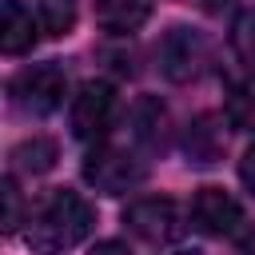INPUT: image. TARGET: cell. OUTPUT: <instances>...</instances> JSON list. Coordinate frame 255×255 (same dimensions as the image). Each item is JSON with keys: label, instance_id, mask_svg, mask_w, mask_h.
I'll return each mask as SVG.
<instances>
[{"label": "cell", "instance_id": "6da1fadb", "mask_svg": "<svg viewBox=\"0 0 255 255\" xmlns=\"http://www.w3.org/2000/svg\"><path fill=\"white\" fill-rule=\"evenodd\" d=\"M92 227H96L92 203H88L80 191L56 187V191H48V199L32 211L24 239H28V247L40 251V255H60V251L84 243Z\"/></svg>", "mask_w": 255, "mask_h": 255}, {"label": "cell", "instance_id": "7a4b0ae2", "mask_svg": "<svg viewBox=\"0 0 255 255\" xmlns=\"http://www.w3.org/2000/svg\"><path fill=\"white\" fill-rule=\"evenodd\" d=\"M147 151L139 147V143H104L100 139V147H92L88 151V159H84V179L92 183V187H100L104 195H120V191H131L135 183H143L147 179V159H143Z\"/></svg>", "mask_w": 255, "mask_h": 255}, {"label": "cell", "instance_id": "3957f363", "mask_svg": "<svg viewBox=\"0 0 255 255\" xmlns=\"http://www.w3.org/2000/svg\"><path fill=\"white\" fill-rule=\"evenodd\" d=\"M64 92H68V80L56 64H32L24 72L12 76L8 84V96L12 104L24 112V116H48L64 104Z\"/></svg>", "mask_w": 255, "mask_h": 255}, {"label": "cell", "instance_id": "277c9868", "mask_svg": "<svg viewBox=\"0 0 255 255\" xmlns=\"http://www.w3.org/2000/svg\"><path fill=\"white\" fill-rule=\"evenodd\" d=\"M159 68L171 84H191L211 68V44L195 28H171L159 44Z\"/></svg>", "mask_w": 255, "mask_h": 255}, {"label": "cell", "instance_id": "5b68a950", "mask_svg": "<svg viewBox=\"0 0 255 255\" xmlns=\"http://www.w3.org/2000/svg\"><path fill=\"white\" fill-rule=\"evenodd\" d=\"M124 227H128L135 239L151 243V247L171 243V239L183 235L179 207H175V199H167V195H143V199L128 203V207H124Z\"/></svg>", "mask_w": 255, "mask_h": 255}, {"label": "cell", "instance_id": "8992f818", "mask_svg": "<svg viewBox=\"0 0 255 255\" xmlns=\"http://www.w3.org/2000/svg\"><path fill=\"white\" fill-rule=\"evenodd\" d=\"M68 116H72V135L76 139H88V143L104 139L112 131V120H116V88L104 84V80H88L76 92Z\"/></svg>", "mask_w": 255, "mask_h": 255}, {"label": "cell", "instance_id": "52a82bcc", "mask_svg": "<svg viewBox=\"0 0 255 255\" xmlns=\"http://www.w3.org/2000/svg\"><path fill=\"white\" fill-rule=\"evenodd\" d=\"M191 219L207 235H235L239 223H243V207L223 187H199L195 199H191Z\"/></svg>", "mask_w": 255, "mask_h": 255}, {"label": "cell", "instance_id": "ba28073f", "mask_svg": "<svg viewBox=\"0 0 255 255\" xmlns=\"http://www.w3.org/2000/svg\"><path fill=\"white\" fill-rule=\"evenodd\" d=\"M131 143H139L147 155H163L167 147V108L159 100H139L135 112H131Z\"/></svg>", "mask_w": 255, "mask_h": 255}, {"label": "cell", "instance_id": "9c48e42d", "mask_svg": "<svg viewBox=\"0 0 255 255\" xmlns=\"http://www.w3.org/2000/svg\"><path fill=\"white\" fill-rule=\"evenodd\" d=\"M36 36H40V24H36V16H32V8H28V4H20V0H4V24H0V48H4L8 56H24V52H32V44H36Z\"/></svg>", "mask_w": 255, "mask_h": 255}, {"label": "cell", "instance_id": "30bf717a", "mask_svg": "<svg viewBox=\"0 0 255 255\" xmlns=\"http://www.w3.org/2000/svg\"><path fill=\"white\" fill-rule=\"evenodd\" d=\"M183 151L191 155V163H215L227 151V131L219 128V116H199L183 135Z\"/></svg>", "mask_w": 255, "mask_h": 255}, {"label": "cell", "instance_id": "8fae6325", "mask_svg": "<svg viewBox=\"0 0 255 255\" xmlns=\"http://www.w3.org/2000/svg\"><path fill=\"white\" fill-rule=\"evenodd\" d=\"M151 16V0H96V24L104 32H135Z\"/></svg>", "mask_w": 255, "mask_h": 255}, {"label": "cell", "instance_id": "7c38bea8", "mask_svg": "<svg viewBox=\"0 0 255 255\" xmlns=\"http://www.w3.org/2000/svg\"><path fill=\"white\" fill-rule=\"evenodd\" d=\"M56 155H60V151H56V139L32 135V139H24V143L12 147V167L24 171V175H44V171L56 167Z\"/></svg>", "mask_w": 255, "mask_h": 255}, {"label": "cell", "instance_id": "4fadbf2b", "mask_svg": "<svg viewBox=\"0 0 255 255\" xmlns=\"http://www.w3.org/2000/svg\"><path fill=\"white\" fill-rule=\"evenodd\" d=\"M223 112H227V124H231V128L255 131V76H251V80H239V84H231Z\"/></svg>", "mask_w": 255, "mask_h": 255}, {"label": "cell", "instance_id": "5bb4252c", "mask_svg": "<svg viewBox=\"0 0 255 255\" xmlns=\"http://www.w3.org/2000/svg\"><path fill=\"white\" fill-rule=\"evenodd\" d=\"M76 16H80L76 0H40V24L48 36H68L76 28Z\"/></svg>", "mask_w": 255, "mask_h": 255}, {"label": "cell", "instance_id": "9a60e30c", "mask_svg": "<svg viewBox=\"0 0 255 255\" xmlns=\"http://www.w3.org/2000/svg\"><path fill=\"white\" fill-rule=\"evenodd\" d=\"M231 44H235L239 60H243L247 68H255V12H243V16L235 20V28H231Z\"/></svg>", "mask_w": 255, "mask_h": 255}, {"label": "cell", "instance_id": "2e32d148", "mask_svg": "<svg viewBox=\"0 0 255 255\" xmlns=\"http://www.w3.org/2000/svg\"><path fill=\"white\" fill-rule=\"evenodd\" d=\"M4 199H8V215H4V227H8V231H16V227H20V191H16V179H12V175L4 179Z\"/></svg>", "mask_w": 255, "mask_h": 255}, {"label": "cell", "instance_id": "e0dca14e", "mask_svg": "<svg viewBox=\"0 0 255 255\" xmlns=\"http://www.w3.org/2000/svg\"><path fill=\"white\" fill-rule=\"evenodd\" d=\"M239 179H243V187L255 195V143L243 151V159H239Z\"/></svg>", "mask_w": 255, "mask_h": 255}, {"label": "cell", "instance_id": "ac0fdd59", "mask_svg": "<svg viewBox=\"0 0 255 255\" xmlns=\"http://www.w3.org/2000/svg\"><path fill=\"white\" fill-rule=\"evenodd\" d=\"M92 255H131L124 243H116V239H104V243H96L92 247Z\"/></svg>", "mask_w": 255, "mask_h": 255}, {"label": "cell", "instance_id": "d6986e66", "mask_svg": "<svg viewBox=\"0 0 255 255\" xmlns=\"http://www.w3.org/2000/svg\"><path fill=\"white\" fill-rule=\"evenodd\" d=\"M171 255H199V251H171Z\"/></svg>", "mask_w": 255, "mask_h": 255}]
</instances>
